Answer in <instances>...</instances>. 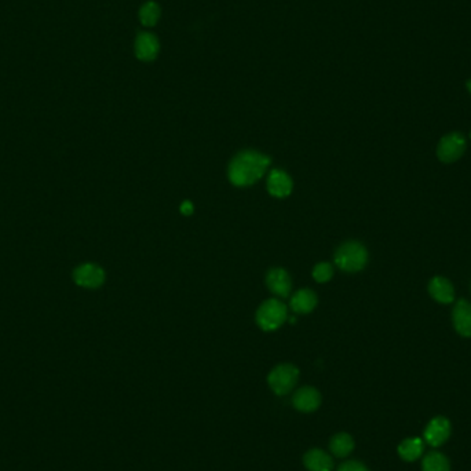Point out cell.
Returning <instances> with one entry per match:
<instances>
[{"label": "cell", "mask_w": 471, "mask_h": 471, "mask_svg": "<svg viewBox=\"0 0 471 471\" xmlns=\"http://www.w3.org/2000/svg\"><path fill=\"white\" fill-rule=\"evenodd\" d=\"M398 456L405 461H415L424 452V441L419 437H411L404 439L397 448Z\"/></svg>", "instance_id": "obj_15"}, {"label": "cell", "mask_w": 471, "mask_h": 471, "mask_svg": "<svg viewBox=\"0 0 471 471\" xmlns=\"http://www.w3.org/2000/svg\"><path fill=\"white\" fill-rule=\"evenodd\" d=\"M338 471H369L365 464L357 460H349L338 467Z\"/></svg>", "instance_id": "obj_21"}, {"label": "cell", "mask_w": 471, "mask_h": 471, "mask_svg": "<svg viewBox=\"0 0 471 471\" xmlns=\"http://www.w3.org/2000/svg\"><path fill=\"white\" fill-rule=\"evenodd\" d=\"M422 471H450V463L444 453L430 450L423 457Z\"/></svg>", "instance_id": "obj_18"}, {"label": "cell", "mask_w": 471, "mask_h": 471, "mask_svg": "<svg viewBox=\"0 0 471 471\" xmlns=\"http://www.w3.org/2000/svg\"><path fill=\"white\" fill-rule=\"evenodd\" d=\"M466 87H467V90H468V93L471 94V79L467 82V84H466Z\"/></svg>", "instance_id": "obj_23"}, {"label": "cell", "mask_w": 471, "mask_h": 471, "mask_svg": "<svg viewBox=\"0 0 471 471\" xmlns=\"http://www.w3.org/2000/svg\"><path fill=\"white\" fill-rule=\"evenodd\" d=\"M467 148L466 139L460 133H450L441 138L437 146V157L442 163H453L459 160Z\"/></svg>", "instance_id": "obj_5"}, {"label": "cell", "mask_w": 471, "mask_h": 471, "mask_svg": "<svg viewBox=\"0 0 471 471\" xmlns=\"http://www.w3.org/2000/svg\"><path fill=\"white\" fill-rule=\"evenodd\" d=\"M160 50L159 39L150 34V32H141L134 45V53L135 57L142 62H150L153 61Z\"/></svg>", "instance_id": "obj_8"}, {"label": "cell", "mask_w": 471, "mask_h": 471, "mask_svg": "<svg viewBox=\"0 0 471 471\" xmlns=\"http://www.w3.org/2000/svg\"><path fill=\"white\" fill-rule=\"evenodd\" d=\"M470 137H471V134H470Z\"/></svg>", "instance_id": "obj_24"}, {"label": "cell", "mask_w": 471, "mask_h": 471, "mask_svg": "<svg viewBox=\"0 0 471 471\" xmlns=\"http://www.w3.org/2000/svg\"><path fill=\"white\" fill-rule=\"evenodd\" d=\"M450 422L445 416H435L426 426L423 434L424 442L433 448H438L448 441V438L450 437Z\"/></svg>", "instance_id": "obj_6"}, {"label": "cell", "mask_w": 471, "mask_h": 471, "mask_svg": "<svg viewBox=\"0 0 471 471\" xmlns=\"http://www.w3.org/2000/svg\"><path fill=\"white\" fill-rule=\"evenodd\" d=\"M428 294L431 298L442 305H449L455 299V291L450 282L445 277H433L428 283Z\"/></svg>", "instance_id": "obj_11"}, {"label": "cell", "mask_w": 471, "mask_h": 471, "mask_svg": "<svg viewBox=\"0 0 471 471\" xmlns=\"http://www.w3.org/2000/svg\"><path fill=\"white\" fill-rule=\"evenodd\" d=\"M268 189L272 196L283 198L291 193L292 181L284 171L273 170L268 178Z\"/></svg>", "instance_id": "obj_14"}, {"label": "cell", "mask_w": 471, "mask_h": 471, "mask_svg": "<svg viewBox=\"0 0 471 471\" xmlns=\"http://www.w3.org/2000/svg\"><path fill=\"white\" fill-rule=\"evenodd\" d=\"M368 262V253L365 247L358 242H347L342 244L335 253L336 266L349 273L360 272Z\"/></svg>", "instance_id": "obj_2"}, {"label": "cell", "mask_w": 471, "mask_h": 471, "mask_svg": "<svg viewBox=\"0 0 471 471\" xmlns=\"http://www.w3.org/2000/svg\"><path fill=\"white\" fill-rule=\"evenodd\" d=\"M317 305V297L310 290L298 291L291 299V308L295 313H309Z\"/></svg>", "instance_id": "obj_17"}, {"label": "cell", "mask_w": 471, "mask_h": 471, "mask_svg": "<svg viewBox=\"0 0 471 471\" xmlns=\"http://www.w3.org/2000/svg\"><path fill=\"white\" fill-rule=\"evenodd\" d=\"M193 204L192 203H189V201H185L182 205H181V212L183 214V215H190L192 212H193Z\"/></svg>", "instance_id": "obj_22"}, {"label": "cell", "mask_w": 471, "mask_h": 471, "mask_svg": "<svg viewBox=\"0 0 471 471\" xmlns=\"http://www.w3.org/2000/svg\"><path fill=\"white\" fill-rule=\"evenodd\" d=\"M354 449V439L347 433H339L330 441V450L335 457H346Z\"/></svg>", "instance_id": "obj_16"}, {"label": "cell", "mask_w": 471, "mask_h": 471, "mask_svg": "<svg viewBox=\"0 0 471 471\" xmlns=\"http://www.w3.org/2000/svg\"><path fill=\"white\" fill-rule=\"evenodd\" d=\"M298 379L299 369L295 365L282 364L269 374L268 383L277 395H286L297 386Z\"/></svg>", "instance_id": "obj_3"}, {"label": "cell", "mask_w": 471, "mask_h": 471, "mask_svg": "<svg viewBox=\"0 0 471 471\" xmlns=\"http://www.w3.org/2000/svg\"><path fill=\"white\" fill-rule=\"evenodd\" d=\"M452 323L459 335L471 338V303L464 299L457 301L452 310Z\"/></svg>", "instance_id": "obj_9"}, {"label": "cell", "mask_w": 471, "mask_h": 471, "mask_svg": "<svg viewBox=\"0 0 471 471\" xmlns=\"http://www.w3.org/2000/svg\"><path fill=\"white\" fill-rule=\"evenodd\" d=\"M73 280L78 286L83 288L94 290L104 284L105 272L101 266L95 264H83L75 269Z\"/></svg>", "instance_id": "obj_7"}, {"label": "cell", "mask_w": 471, "mask_h": 471, "mask_svg": "<svg viewBox=\"0 0 471 471\" xmlns=\"http://www.w3.org/2000/svg\"><path fill=\"white\" fill-rule=\"evenodd\" d=\"M292 405L295 406V409L303 413L314 412L321 405V394L314 387H302L294 394Z\"/></svg>", "instance_id": "obj_10"}, {"label": "cell", "mask_w": 471, "mask_h": 471, "mask_svg": "<svg viewBox=\"0 0 471 471\" xmlns=\"http://www.w3.org/2000/svg\"><path fill=\"white\" fill-rule=\"evenodd\" d=\"M287 319V308L276 299L266 301L257 313V323L264 331H275Z\"/></svg>", "instance_id": "obj_4"}, {"label": "cell", "mask_w": 471, "mask_h": 471, "mask_svg": "<svg viewBox=\"0 0 471 471\" xmlns=\"http://www.w3.org/2000/svg\"><path fill=\"white\" fill-rule=\"evenodd\" d=\"M138 16L143 27H148V28L154 27L160 19V6L156 2H153V0H149V2L142 5Z\"/></svg>", "instance_id": "obj_19"}, {"label": "cell", "mask_w": 471, "mask_h": 471, "mask_svg": "<svg viewBox=\"0 0 471 471\" xmlns=\"http://www.w3.org/2000/svg\"><path fill=\"white\" fill-rule=\"evenodd\" d=\"M266 283L271 291L282 298H286L291 292V279L284 269H272L266 276Z\"/></svg>", "instance_id": "obj_13"}, {"label": "cell", "mask_w": 471, "mask_h": 471, "mask_svg": "<svg viewBox=\"0 0 471 471\" xmlns=\"http://www.w3.org/2000/svg\"><path fill=\"white\" fill-rule=\"evenodd\" d=\"M303 464L309 471H334V459L323 449L314 448L305 453Z\"/></svg>", "instance_id": "obj_12"}, {"label": "cell", "mask_w": 471, "mask_h": 471, "mask_svg": "<svg viewBox=\"0 0 471 471\" xmlns=\"http://www.w3.org/2000/svg\"><path fill=\"white\" fill-rule=\"evenodd\" d=\"M332 275H334L332 266L330 264H325V262L319 264L313 271V277L319 283H327L332 277Z\"/></svg>", "instance_id": "obj_20"}, {"label": "cell", "mask_w": 471, "mask_h": 471, "mask_svg": "<svg viewBox=\"0 0 471 471\" xmlns=\"http://www.w3.org/2000/svg\"><path fill=\"white\" fill-rule=\"evenodd\" d=\"M271 159L260 152L244 150L236 156L229 165V179L236 186H250L264 176Z\"/></svg>", "instance_id": "obj_1"}]
</instances>
